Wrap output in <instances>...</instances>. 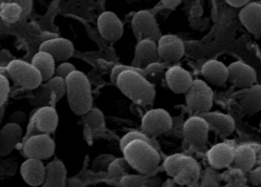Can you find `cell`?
<instances>
[{
	"mask_svg": "<svg viewBox=\"0 0 261 187\" xmlns=\"http://www.w3.org/2000/svg\"><path fill=\"white\" fill-rule=\"evenodd\" d=\"M144 75L145 71L141 69L117 65L112 70L110 79L132 101L139 105H147L154 100L156 90Z\"/></svg>",
	"mask_w": 261,
	"mask_h": 187,
	"instance_id": "1",
	"label": "cell"
},
{
	"mask_svg": "<svg viewBox=\"0 0 261 187\" xmlns=\"http://www.w3.org/2000/svg\"><path fill=\"white\" fill-rule=\"evenodd\" d=\"M69 107L77 115H85L93 107L91 84L85 73L75 70L65 79Z\"/></svg>",
	"mask_w": 261,
	"mask_h": 187,
	"instance_id": "2",
	"label": "cell"
},
{
	"mask_svg": "<svg viewBox=\"0 0 261 187\" xmlns=\"http://www.w3.org/2000/svg\"><path fill=\"white\" fill-rule=\"evenodd\" d=\"M122 151L130 166L141 174L153 172L161 162L156 147L147 141H132Z\"/></svg>",
	"mask_w": 261,
	"mask_h": 187,
	"instance_id": "3",
	"label": "cell"
},
{
	"mask_svg": "<svg viewBox=\"0 0 261 187\" xmlns=\"http://www.w3.org/2000/svg\"><path fill=\"white\" fill-rule=\"evenodd\" d=\"M164 168L168 175L179 184L198 187L200 166L192 156L182 153L170 154L164 160Z\"/></svg>",
	"mask_w": 261,
	"mask_h": 187,
	"instance_id": "4",
	"label": "cell"
},
{
	"mask_svg": "<svg viewBox=\"0 0 261 187\" xmlns=\"http://www.w3.org/2000/svg\"><path fill=\"white\" fill-rule=\"evenodd\" d=\"M6 69L9 77L25 89L35 90L42 84V76L32 63L13 59L8 64Z\"/></svg>",
	"mask_w": 261,
	"mask_h": 187,
	"instance_id": "5",
	"label": "cell"
},
{
	"mask_svg": "<svg viewBox=\"0 0 261 187\" xmlns=\"http://www.w3.org/2000/svg\"><path fill=\"white\" fill-rule=\"evenodd\" d=\"M210 127L205 119L199 115L189 117L182 126V135L186 147H193L198 151H203L206 148Z\"/></svg>",
	"mask_w": 261,
	"mask_h": 187,
	"instance_id": "6",
	"label": "cell"
},
{
	"mask_svg": "<svg viewBox=\"0 0 261 187\" xmlns=\"http://www.w3.org/2000/svg\"><path fill=\"white\" fill-rule=\"evenodd\" d=\"M213 90L201 79H195L190 89L186 93L187 107L196 115L210 112L213 105Z\"/></svg>",
	"mask_w": 261,
	"mask_h": 187,
	"instance_id": "7",
	"label": "cell"
},
{
	"mask_svg": "<svg viewBox=\"0 0 261 187\" xmlns=\"http://www.w3.org/2000/svg\"><path fill=\"white\" fill-rule=\"evenodd\" d=\"M173 119L170 113L163 108L147 110L141 119V130L148 136H156L171 130Z\"/></svg>",
	"mask_w": 261,
	"mask_h": 187,
	"instance_id": "8",
	"label": "cell"
},
{
	"mask_svg": "<svg viewBox=\"0 0 261 187\" xmlns=\"http://www.w3.org/2000/svg\"><path fill=\"white\" fill-rule=\"evenodd\" d=\"M21 151L28 159H47L53 155L55 143L49 134L35 135L21 143Z\"/></svg>",
	"mask_w": 261,
	"mask_h": 187,
	"instance_id": "9",
	"label": "cell"
},
{
	"mask_svg": "<svg viewBox=\"0 0 261 187\" xmlns=\"http://www.w3.org/2000/svg\"><path fill=\"white\" fill-rule=\"evenodd\" d=\"M132 28L138 41L150 39L156 41L160 38V29L153 14L149 11L141 10L134 15Z\"/></svg>",
	"mask_w": 261,
	"mask_h": 187,
	"instance_id": "10",
	"label": "cell"
},
{
	"mask_svg": "<svg viewBox=\"0 0 261 187\" xmlns=\"http://www.w3.org/2000/svg\"><path fill=\"white\" fill-rule=\"evenodd\" d=\"M156 44L159 57L165 62H177L185 53L184 41L176 35H163L160 37Z\"/></svg>",
	"mask_w": 261,
	"mask_h": 187,
	"instance_id": "11",
	"label": "cell"
},
{
	"mask_svg": "<svg viewBox=\"0 0 261 187\" xmlns=\"http://www.w3.org/2000/svg\"><path fill=\"white\" fill-rule=\"evenodd\" d=\"M228 80L237 88H250L255 85L257 76L255 70L251 66L242 61H236L228 67Z\"/></svg>",
	"mask_w": 261,
	"mask_h": 187,
	"instance_id": "12",
	"label": "cell"
},
{
	"mask_svg": "<svg viewBox=\"0 0 261 187\" xmlns=\"http://www.w3.org/2000/svg\"><path fill=\"white\" fill-rule=\"evenodd\" d=\"M97 26L99 33L107 41H118L123 35V23L118 15L111 11H106L99 15Z\"/></svg>",
	"mask_w": 261,
	"mask_h": 187,
	"instance_id": "13",
	"label": "cell"
},
{
	"mask_svg": "<svg viewBox=\"0 0 261 187\" xmlns=\"http://www.w3.org/2000/svg\"><path fill=\"white\" fill-rule=\"evenodd\" d=\"M159 58L156 41L150 39L141 40L138 41L135 47V57L132 67L143 70V68H147L148 66L156 63Z\"/></svg>",
	"mask_w": 261,
	"mask_h": 187,
	"instance_id": "14",
	"label": "cell"
},
{
	"mask_svg": "<svg viewBox=\"0 0 261 187\" xmlns=\"http://www.w3.org/2000/svg\"><path fill=\"white\" fill-rule=\"evenodd\" d=\"M30 118L39 133L44 134L54 133L58 127L59 120L58 112L52 106H44L35 109L30 115Z\"/></svg>",
	"mask_w": 261,
	"mask_h": 187,
	"instance_id": "15",
	"label": "cell"
},
{
	"mask_svg": "<svg viewBox=\"0 0 261 187\" xmlns=\"http://www.w3.org/2000/svg\"><path fill=\"white\" fill-rule=\"evenodd\" d=\"M39 50L50 53L55 58V61L63 62L73 56L74 46L67 38H54L41 43Z\"/></svg>",
	"mask_w": 261,
	"mask_h": 187,
	"instance_id": "16",
	"label": "cell"
},
{
	"mask_svg": "<svg viewBox=\"0 0 261 187\" xmlns=\"http://www.w3.org/2000/svg\"><path fill=\"white\" fill-rule=\"evenodd\" d=\"M165 79L169 88L176 94L187 93L193 82L190 72L178 65L173 66L167 70Z\"/></svg>",
	"mask_w": 261,
	"mask_h": 187,
	"instance_id": "17",
	"label": "cell"
},
{
	"mask_svg": "<svg viewBox=\"0 0 261 187\" xmlns=\"http://www.w3.org/2000/svg\"><path fill=\"white\" fill-rule=\"evenodd\" d=\"M21 126L13 122H8L0 130V156L12 152L23 139Z\"/></svg>",
	"mask_w": 261,
	"mask_h": 187,
	"instance_id": "18",
	"label": "cell"
},
{
	"mask_svg": "<svg viewBox=\"0 0 261 187\" xmlns=\"http://www.w3.org/2000/svg\"><path fill=\"white\" fill-rule=\"evenodd\" d=\"M241 22L245 28L257 38H261V5L249 3L239 13Z\"/></svg>",
	"mask_w": 261,
	"mask_h": 187,
	"instance_id": "19",
	"label": "cell"
},
{
	"mask_svg": "<svg viewBox=\"0 0 261 187\" xmlns=\"http://www.w3.org/2000/svg\"><path fill=\"white\" fill-rule=\"evenodd\" d=\"M199 116L205 119L210 130H214L221 136H230L236 129V122L230 115L210 111Z\"/></svg>",
	"mask_w": 261,
	"mask_h": 187,
	"instance_id": "20",
	"label": "cell"
},
{
	"mask_svg": "<svg viewBox=\"0 0 261 187\" xmlns=\"http://www.w3.org/2000/svg\"><path fill=\"white\" fill-rule=\"evenodd\" d=\"M234 149L226 143H219L213 145L208 152L207 159L213 168L222 169L232 165Z\"/></svg>",
	"mask_w": 261,
	"mask_h": 187,
	"instance_id": "21",
	"label": "cell"
},
{
	"mask_svg": "<svg viewBox=\"0 0 261 187\" xmlns=\"http://www.w3.org/2000/svg\"><path fill=\"white\" fill-rule=\"evenodd\" d=\"M21 177L28 184L32 186L42 185L45 174V166L41 160L27 159L20 168Z\"/></svg>",
	"mask_w": 261,
	"mask_h": 187,
	"instance_id": "22",
	"label": "cell"
},
{
	"mask_svg": "<svg viewBox=\"0 0 261 187\" xmlns=\"http://www.w3.org/2000/svg\"><path fill=\"white\" fill-rule=\"evenodd\" d=\"M240 107L246 114L252 116L261 110V85H254L238 94Z\"/></svg>",
	"mask_w": 261,
	"mask_h": 187,
	"instance_id": "23",
	"label": "cell"
},
{
	"mask_svg": "<svg viewBox=\"0 0 261 187\" xmlns=\"http://www.w3.org/2000/svg\"><path fill=\"white\" fill-rule=\"evenodd\" d=\"M202 74L208 82L216 86H222L228 80V67L216 59L205 63L202 67Z\"/></svg>",
	"mask_w": 261,
	"mask_h": 187,
	"instance_id": "24",
	"label": "cell"
},
{
	"mask_svg": "<svg viewBox=\"0 0 261 187\" xmlns=\"http://www.w3.org/2000/svg\"><path fill=\"white\" fill-rule=\"evenodd\" d=\"M67 169L60 160H54L45 166L42 187H65Z\"/></svg>",
	"mask_w": 261,
	"mask_h": 187,
	"instance_id": "25",
	"label": "cell"
},
{
	"mask_svg": "<svg viewBox=\"0 0 261 187\" xmlns=\"http://www.w3.org/2000/svg\"><path fill=\"white\" fill-rule=\"evenodd\" d=\"M55 58L45 51H38L34 55L32 64L40 72L43 82H47L55 76L56 65Z\"/></svg>",
	"mask_w": 261,
	"mask_h": 187,
	"instance_id": "26",
	"label": "cell"
},
{
	"mask_svg": "<svg viewBox=\"0 0 261 187\" xmlns=\"http://www.w3.org/2000/svg\"><path fill=\"white\" fill-rule=\"evenodd\" d=\"M255 162V151L249 145H241L234 149V160L232 162L234 168L247 172L252 169Z\"/></svg>",
	"mask_w": 261,
	"mask_h": 187,
	"instance_id": "27",
	"label": "cell"
},
{
	"mask_svg": "<svg viewBox=\"0 0 261 187\" xmlns=\"http://www.w3.org/2000/svg\"><path fill=\"white\" fill-rule=\"evenodd\" d=\"M58 102L56 94L54 91L53 88L47 82L41 84L38 88L35 89L32 98L29 100V103L32 106L38 107L44 106H52Z\"/></svg>",
	"mask_w": 261,
	"mask_h": 187,
	"instance_id": "28",
	"label": "cell"
},
{
	"mask_svg": "<svg viewBox=\"0 0 261 187\" xmlns=\"http://www.w3.org/2000/svg\"><path fill=\"white\" fill-rule=\"evenodd\" d=\"M130 166L125 158H119L115 159L109 166V175L113 178H119L123 177L126 175L127 173L129 171Z\"/></svg>",
	"mask_w": 261,
	"mask_h": 187,
	"instance_id": "29",
	"label": "cell"
},
{
	"mask_svg": "<svg viewBox=\"0 0 261 187\" xmlns=\"http://www.w3.org/2000/svg\"><path fill=\"white\" fill-rule=\"evenodd\" d=\"M85 120L92 130H99L105 122L102 112L99 109L93 107L86 113Z\"/></svg>",
	"mask_w": 261,
	"mask_h": 187,
	"instance_id": "30",
	"label": "cell"
},
{
	"mask_svg": "<svg viewBox=\"0 0 261 187\" xmlns=\"http://www.w3.org/2000/svg\"><path fill=\"white\" fill-rule=\"evenodd\" d=\"M138 139H141V140L147 141L150 142L152 145L156 147V144L153 142V141L148 136L143 133V132L139 131H130L128 132L126 134L122 136L120 141V148L121 149H123L125 145H128L129 142L132 141L138 140Z\"/></svg>",
	"mask_w": 261,
	"mask_h": 187,
	"instance_id": "31",
	"label": "cell"
},
{
	"mask_svg": "<svg viewBox=\"0 0 261 187\" xmlns=\"http://www.w3.org/2000/svg\"><path fill=\"white\" fill-rule=\"evenodd\" d=\"M46 82H47L53 88L54 91L56 94L58 101H59L64 95H66L65 79L55 76Z\"/></svg>",
	"mask_w": 261,
	"mask_h": 187,
	"instance_id": "32",
	"label": "cell"
},
{
	"mask_svg": "<svg viewBox=\"0 0 261 187\" xmlns=\"http://www.w3.org/2000/svg\"><path fill=\"white\" fill-rule=\"evenodd\" d=\"M121 183L124 187H146L147 181L140 176L125 175L122 177Z\"/></svg>",
	"mask_w": 261,
	"mask_h": 187,
	"instance_id": "33",
	"label": "cell"
},
{
	"mask_svg": "<svg viewBox=\"0 0 261 187\" xmlns=\"http://www.w3.org/2000/svg\"><path fill=\"white\" fill-rule=\"evenodd\" d=\"M114 159L115 158L111 154H101L93 162V168L98 171H107L110 164Z\"/></svg>",
	"mask_w": 261,
	"mask_h": 187,
	"instance_id": "34",
	"label": "cell"
},
{
	"mask_svg": "<svg viewBox=\"0 0 261 187\" xmlns=\"http://www.w3.org/2000/svg\"><path fill=\"white\" fill-rule=\"evenodd\" d=\"M75 70H76V69L74 65L70 63L64 62L56 67L55 76L65 79L70 73H73Z\"/></svg>",
	"mask_w": 261,
	"mask_h": 187,
	"instance_id": "35",
	"label": "cell"
},
{
	"mask_svg": "<svg viewBox=\"0 0 261 187\" xmlns=\"http://www.w3.org/2000/svg\"><path fill=\"white\" fill-rule=\"evenodd\" d=\"M10 85L8 78L0 75V107L4 104L9 97Z\"/></svg>",
	"mask_w": 261,
	"mask_h": 187,
	"instance_id": "36",
	"label": "cell"
},
{
	"mask_svg": "<svg viewBox=\"0 0 261 187\" xmlns=\"http://www.w3.org/2000/svg\"><path fill=\"white\" fill-rule=\"evenodd\" d=\"M19 6H15V5H5L4 8H2L1 14L5 16V18L8 19V21H12L19 15L20 9Z\"/></svg>",
	"mask_w": 261,
	"mask_h": 187,
	"instance_id": "37",
	"label": "cell"
},
{
	"mask_svg": "<svg viewBox=\"0 0 261 187\" xmlns=\"http://www.w3.org/2000/svg\"><path fill=\"white\" fill-rule=\"evenodd\" d=\"M9 122H13V123L21 126V124L25 121L26 115L24 112L21 111V110H16L9 116Z\"/></svg>",
	"mask_w": 261,
	"mask_h": 187,
	"instance_id": "38",
	"label": "cell"
},
{
	"mask_svg": "<svg viewBox=\"0 0 261 187\" xmlns=\"http://www.w3.org/2000/svg\"><path fill=\"white\" fill-rule=\"evenodd\" d=\"M198 187H217L216 178L212 173H206L202 179V183Z\"/></svg>",
	"mask_w": 261,
	"mask_h": 187,
	"instance_id": "39",
	"label": "cell"
},
{
	"mask_svg": "<svg viewBox=\"0 0 261 187\" xmlns=\"http://www.w3.org/2000/svg\"><path fill=\"white\" fill-rule=\"evenodd\" d=\"M226 3L232 7L244 8L249 3V1H248V0H228Z\"/></svg>",
	"mask_w": 261,
	"mask_h": 187,
	"instance_id": "40",
	"label": "cell"
},
{
	"mask_svg": "<svg viewBox=\"0 0 261 187\" xmlns=\"http://www.w3.org/2000/svg\"><path fill=\"white\" fill-rule=\"evenodd\" d=\"M162 4L164 5L165 7L168 8V9H173L177 7L181 3V1H164L163 0Z\"/></svg>",
	"mask_w": 261,
	"mask_h": 187,
	"instance_id": "41",
	"label": "cell"
},
{
	"mask_svg": "<svg viewBox=\"0 0 261 187\" xmlns=\"http://www.w3.org/2000/svg\"><path fill=\"white\" fill-rule=\"evenodd\" d=\"M0 75L1 76H6V77H9V74H8L7 69L6 67H0Z\"/></svg>",
	"mask_w": 261,
	"mask_h": 187,
	"instance_id": "42",
	"label": "cell"
}]
</instances>
